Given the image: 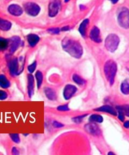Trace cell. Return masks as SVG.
Instances as JSON below:
<instances>
[{
  "instance_id": "cell-1",
  "label": "cell",
  "mask_w": 129,
  "mask_h": 155,
  "mask_svg": "<svg viewBox=\"0 0 129 155\" xmlns=\"http://www.w3.org/2000/svg\"><path fill=\"white\" fill-rule=\"evenodd\" d=\"M61 45L63 50L72 57L79 59L82 56V47L79 42L73 39L64 38L61 42Z\"/></svg>"
},
{
  "instance_id": "cell-2",
  "label": "cell",
  "mask_w": 129,
  "mask_h": 155,
  "mask_svg": "<svg viewBox=\"0 0 129 155\" xmlns=\"http://www.w3.org/2000/svg\"><path fill=\"white\" fill-rule=\"evenodd\" d=\"M117 66L116 63L112 60L108 61L104 66L105 76L110 85H112L114 83V78L116 74Z\"/></svg>"
},
{
  "instance_id": "cell-3",
  "label": "cell",
  "mask_w": 129,
  "mask_h": 155,
  "mask_svg": "<svg viewBox=\"0 0 129 155\" xmlns=\"http://www.w3.org/2000/svg\"><path fill=\"white\" fill-rule=\"evenodd\" d=\"M119 43V38L115 34H110L105 41V46L107 50L114 52L117 50Z\"/></svg>"
},
{
  "instance_id": "cell-4",
  "label": "cell",
  "mask_w": 129,
  "mask_h": 155,
  "mask_svg": "<svg viewBox=\"0 0 129 155\" xmlns=\"http://www.w3.org/2000/svg\"><path fill=\"white\" fill-rule=\"evenodd\" d=\"M24 67H21L17 58L13 59L9 63V71L10 75L14 77L20 74L23 72Z\"/></svg>"
},
{
  "instance_id": "cell-5",
  "label": "cell",
  "mask_w": 129,
  "mask_h": 155,
  "mask_svg": "<svg viewBox=\"0 0 129 155\" xmlns=\"http://www.w3.org/2000/svg\"><path fill=\"white\" fill-rule=\"evenodd\" d=\"M118 21L120 26L125 28H129V10L127 8H123L119 12Z\"/></svg>"
},
{
  "instance_id": "cell-6",
  "label": "cell",
  "mask_w": 129,
  "mask_h": 155,
  "mask_svg": "<svg viewBox=\"0 0 129 155\" xmlns=\"http://www.w3.org/2000/svg\"><path fill=\"white\" fill-rule=\"evenodd\" d=\"M25 10L27 14L32 16H36L40 12V7L36 3L32 2L27 3L24 5Z\"/></svg>"
},
{
  "instance_id": "cell-7",
  "label": "cell",
  "mask_w": 129,
  "mask_h": 155,
  "mask_svg": "<svg viewBox=\"0 0 129 155\" xmlns=\"http://www.w3.org/2000/svg\"><path fill=\"white\" fill-rule=\"evenodd\" d=\"M78 91V88L76 86L68 84L66 85L64 87L63 91V98L66 100H69L76 94V93Z\"/></svg>"
},
{
  "instance_id": "cell-8",
  "label": "cell",
  "mask_w": 129,
  "mask_h": 155,
  "mask_svg": "<svg viewBox=\"0 0 129 155\" xmlns=\"http://www.w3.org/2000/svg\"><path fill=\"white\" fill-rule=\"evenodd\" d=\"M61 2L60 0H51L49 6V16L54 17L56 16L60 9Z\"/></svg>"
},
{
  "instance_id": "cell-9",
  "label": "cell",
  "mask_w": 129,
  "mask_h": 155,
  "mask_svg": "<svg viewBox=\"0 0 129 155\" xmlns=\"http://www.w3.org/2000/svg\"><path fill=\"white\" fill-rule=\"evenodd\" d=\"M85 129L87 133L93 136H98L101 134L99 127L94 122H90L85 126Z\"/></svg>"
},
{
  "instance_id": "cell-10",
  "label": "cell",
  "mask_w": 129,
  "mask_h": 155,
  "mask_svg": "<svg viewBox=\"0 0 129 155\" xmlns=\"http://www.w3.org/2000/svg\"><path fill=\"white\" fill-rule=\"evenodd\" d=\"M34 79L31 74L27 75V93L29 97L34 94Z\"/></svg>"
},
{
  "instance_id": "cell-11",
  "label": "cell",
  "mask_w": 129,
  "mask_h": 155,
  "mask_svg": "<svg viewBox=\"0 0 129 155\" xmlns=\"http://www.w3.org/2000/svg\"><path fill=\"white\" fill-rule=\"evenodd\" d=\"M9 43H10V53H14L20 46L21 39L19 37H13L10 39V41H9Z\"/></svg>"
},
{
  "instance_id": "cell-12",
  "label": "cell",
  "mask_w": 129,
  "mask_h": 155,
  "mask_svg": "<svg viewBox=\"0 0 129 155\" xmlns=\"http://www.w3.org/2000/svg\"><path fill=\"white\" fill-rule=\"evenodd\" d=\"M90 38L93 41L96 43H101L102 40L100 36V30L96 27H94L92 29L90 32Z\"/></svg>"
},
{
  "instance_id": "cell-13",
  "label": "cell",
  "mask_w": 129,
  "mask_h": 155,
  "mask_svg": "<svg viewBox=\"0 0 129 155\" xmlns=\"http://www.w3.org/2000/svg\"><path fill=\"white\" fill-rule=\"evenodd\" d=\"M95 111H101L105 112L108 114H111L114 116H117V112L115 110V109L109 105H104L103 106L100 107L95 109Z\"/></svg>"
},
{
  "instance_id": "cell-14",
  "label": "cell",
  "mask_w": 129,
  "mask_h": 155,
  "mask_svg": "<svg viewBox=\"0 0 129 155\" xmlns=\"http://www.w3.org/2000/svg\"><path fill=\"white\" fill-rule=\"evenodd\" d=\"M8 12L10 14L14 16H18L22 14L23 10L22 8L17 5H11L8 7Z\"/></svg>"
},
{
  "instance_id": "cell-15",
  "label": "cell",
  "mask_w": 129,
  "mask_h": 155,
  "mask_svg": "<svg viewBox=\"0 0 129 155\" xmlns=\"http://www.w3.org/2000/svg\"><path fill=\"white\" fill-rule=\"evenodd\" d=\"M44 94L47 98L51 101H54L56 99V92L51 88L46 87L44 89Z\"/></svg>"
},
{
  "instance_id": "cell-16",
  "label": "cell",
  "mask_w": 129,
  "mask_h": 155,
  "mask_svg": "<svg viewBox=\"0 0 129 155\" xmlns=\"http://www.w3.org/2000/svg\"><path fill=\"white\" fill-rule=\"evenodd\" d=\"M39 37L35 34H30L27 36V41L30 46L34 47L39 41Z\"/></svg>"
},
{
  "instance_id": "cell-17",
  "label": "cell",
  "mask_w": 129,
  "mask_h": 155,
  "mask_svg": "<svg viewBox=\"0 0 129 155\" xmlns=\"http://www.w3.org/2000/svg\"><path fill=\"white\" fill-rule=\"evenodd\" d=\"M35 78L36 80L37 86L38 89H40L43 81V75L41 71H37L35 73Z\"/></svg>"
},
{
  "instance_id": "cell-18",
  "label": "cell",
  "mask_w": 129,
  "mask_h": 155,
  "mask_svg": "<svg viewBox=\"0 0 129 155\" xmlns=\"http://www.w3.org/2000/svg\"><path fill=\"white\" fill-rule=\"evenodd\" d=\"M10 81L8 80L5 75L1 74L0 75V86L3 88H8L10 87Z\"/></svg>"
},
{
  "instance_id": "cell-19",
  "label": "cell",
  "mask_w": 129,
  "mask_h": 155,
  "mask_svg": "<svg viewBox=\"0 0 129 155\" xmlns=\"http://www.w3.org/2000/svg\"><path fill=\"white\" fill-rule=\"evenodd\" d=\"M121 91L124 94H129V79H125L122 82L121 85Z\"/></svg>"
},
{
  "instance_id": "cell-20",
  "label": "cell",
  "mask_w": 129,
  "mask_h": 155,
  "mask_svg": "<svg viewBox=\"0 0 129 155\" xmlns=\"http://www.w3.org/2000/svg\"><path fill=\"white\" fill-rule=\"evenodd\" d=\"M89 121H90V122L100 124V123H102L103 121V118L101 115L94 114L89 116Z\"/></svg>"
},
{
  "instance_id": "cell-21",
  "label": "cell",
  "mask_w": 129,
  "mask_h": 155,
  "mask_svg": "<svg viewBox=\"0 0 129 155\" xmlns=\"http://www.w3.org/2000/svg\"><path fill=\"white\" fill-rule=\"evenodd\" d=\"M11 27V23L9 21L4 19L0 21V29L2 31H8Z\"/></svg>"
},
{
  "instance_id": "cell-22",
  "label": "cell",
  "mask_w": 129,
  "mask_h": 155,
  "mask_svg": "<svg viewBox=\"0 0 129 155\" xmlns=\"http://www.w3.org/2000/svg\"><path fill=\"white\" fill-rule=\"evenodd\" d=\"M88 23H89V20L88 19H85L83 21L79 27V32L80 33L81 36L83 37L85 36V31H86V29L88 26Z\"/></svg>"
},
{
  "instance_id": "cell-23",
  "label": "cell",
  "mask_w": 129,
  "mask_h": 155,
  "mask_svg": "<svg viewBox=\"0 0 129 155\" xmlns=\"http://www.w3.org/2000/svg\"><path fill=\"white\" fill-rule=\"evenodd\" d=\"M72 80L73 81L79 86H82V85L85 84V81L81 77L80 75H78L77 74H74L72 76Z\"/></svg>"
},
{
  "instance_id": "cell-24",
  "label": "cell",
  "mask_w": 129,
  "mask_h": 155,
  "mask_svg": "<svg viewBox=\"0 0 129 155\" xmlns=\"http://www.w3.org/2000/svg\"><path fill=\"white\" fill-rule=\"evenodd\" d=\"M117 110H121L124 113L125 115L129 117V105H123L117 106Z\"/></svg>"
},
{
  "instance_id": "cell-25",
  "label": "cell",
  "mask_w": 129,
  "mask_h": 155,
  "mask_svg": "<svg viewBox=\"0 0 129 155\" xmlns=\"http://www.w3.org/2000/svg\"><path fill=\"white\" fill-rule=\"evenodd\" d=\"M9 43H8L7 39L2 38H0V48L2 50H4L7 48Z\"/></svg>"
},
{
  "instance_id": "cell-26",
  "label": "cell",
  "mask_w": 129,
  "mask_h": 155,
  "mask_svg": "<svg viewBox=\"0 0 129 155\" xmlns=\"http://www.w3.org/2000/svg\"><path fill=\"white\" fill-rule=\"evenodd\" d=\"M9 136L10 138L14 143H17V144L20 143L21 140H20V136L18 134H10Z\"/></svg>"
},
{
  "instance_id": "cell-27",
  "label": "cell",
  "mask_w": 129,
  "mask_h": 155,
  "mask_svg": "<svg viewBox=\"0 0 129 155\" xmlns=\"http://www.w3.org/2000/svg\"><path fill=\"white\" fill-rule=\"evenodd\" d=\"M37 68V62L35 61L27 66V71L30 74H32L36 70Z\"/></svg>"
},
{
  "instance_id": "cell-28",
  "label": "cell",
  "mask_w": 129,
  "mask_h": 155,
  "mask_svg": "<svg viewBox=\"0 0 129 155\" xmlns=\"http://www.w3.org/2000/svg\"><path fill=\"white\" fill-rule=\"evenodd\" d=\"M87 115V114L82 115H80V116H76V117H74V118H73L72 120H73V122H76V124H80L82 121L83 118L85 117Z\"/></svg>"
},
{
  "instance_id": "cell-29",
  "label": "cell",
  "mask_w": 129,
  "mask_h": 155,
  "mask_svg": "<svg viewBox=\"0 0 129 155\" xmlns=\"http://www.w3.org/2000/svg\"><path fill=\"white\" fill-rule=\"evenodd\" d=\"M57 109L59 111H68L69 110V107L68 104H63V105H61L57 107Z\"/></svg>"
},
{
  "instance_id": "cell-30",
  "label": "cell",
  "mask_w": 129,
  "mask_h": 155,
  "mask_svg": "<svg viewBox=\"0 0 129 155\" xmlns=\"http://www.w3.org/2000/svg\"><path fill=\"white\" fill-rule=\"evenodd\" d=\"M7 93L2 90H1L0 91V99L1 100H5L7 98Z\"/></svg>"
},
{
  "instance_id": "cell-31",
  "label": "cell",
  "mask_w": 129,
  "mask_h": 155,
  "mask_svg": "<svg viewBox=\"0 0 129 155\" xmlns=\"http://www.w3.org/2000/svg\"><path fill=\"white\" fill-rule=\"evenodd\" d=\"M125 115L124 113L121 110H118V118L119 119L120 121L123 122L124 121V119H125Z\"/></svg>"
},
{
  "instance_id": "cell-32",
  "label": "cell",
  "mask_w": 129,
  "mask_h": 155,
  "mask_svg": "<svg viewBox=\"0 0 129 155\" xmlns=\"http://www.w3.org/2000/svg\"><path fill=\"white\" fill-rule=\"evenodd\" d=\"M53 126L54 128H61L64 126L63 124H61L60 122H59L58 121H54L53 122Z\"/></svg>"
},
{
  "instance_id": "cell-33",
  "label": "cell",
  "mask_w": 129,
  "mask_h": 155,
  "mask_svg": "<svg viewBox=\"0 0 129 155\" xmlns=\"http://www.w3.org/2000/svg\"><path fill=\"white\" fill-rule=\"evenodd\" d=\"M49 31L51 34H58L59 32V30L58 28H54V29H50Z\"/></svg>"
},
{
  "instance_id": "cell-34",
  "label": "cell",
  "mask_w": 129,
  "mask_h": 155,
  "mask_svg": "<svg viewBox=\"0 0 129 155\" xmlns=\"http://www.w3.org/2000/svg\"><path fill=\"white\" fill-rule=\"evenodd\" d=\"M11 153H12V154L15 155H19V153H20L19 151L16 147H14V148H12Z\"/></svg>"
},
{
  "instance_id": "cell-35",
  "label": "cell",
  "mask_w": 129,
  "mask_h": 155,
  "mask_svg": "<svg viewBox=\"0 0 129 155\" xmlns=\"http://www.w3.org/2000/svg\"><path fill=\"white\" fill-rule=\"evenodd\" d=\"M124 127L126 128H129V121H126L124 124Z\"/></svg>"
},
{
  "instance_id": "cell-36",
  "label": "cell",
  "mask_w": 129,
  "mask_h": 155,
  "mask_svg": "<svg viewBox=\"0 0 129 155\" xmlns=\"http://www.w3.org/2000/svg\"><path fill=\"white\" fill-rule=\"evenodd\" d=\"M112 3H117L119 0H110Z\"/></svg>"
},
{
  "instance_id": "cell-37",
  "label": "cell",
  "mask_w": 129,
  "mask_h": 155,
  "mask_svg": "<svg viewBox=\"0 0 129 155\" xmlns=\"http://www.w3.org/2000/svg\"><path fill=\"white\" fill-rule=\"evenodd\" d=\"M69 0H65V1L66 2H68Z\"/></svg>"
}]
</instances>
